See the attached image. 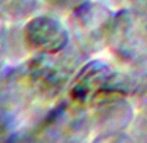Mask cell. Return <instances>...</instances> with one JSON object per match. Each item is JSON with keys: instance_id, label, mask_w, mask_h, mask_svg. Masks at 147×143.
<instances>
[{"instance_id": "1", "label": "cell", "mask_w": 147, "mask_h": 143, "mask_svg": "<svg viewBox=\"0 0 147 143\" xmlns=\"http://www.w3.org/2000/svg\"><path fill=\"white\" fill-rule=\"evenodd\" d=\"M107 48L122 66L147 65V12L131 7L115 12Z\"/></svg>"}, {"instance_id": "2", "label": "cell", "mask_w": 147, "mask_h": 143, "mask_svg": "<svg viewBox=\"0 0 147 143\" xmlns=\"http://www.w3.org/2000/svg\"><path fill=\"white\" fill-rule=\"evenodd\" d=\"M115 12L102 0H90L68 14L70 40L86 57L107 48Z\"/></svg>"}, {"instance_id": "3", "label": "cell", "mask_w": 147, "mask_h": 143, "mask_svg": "<svg viewBox=\"0 0 147 143\" xmlns=\"http://www.w3.org/2000/svg\"><path fill=\"white\" fill-rule=\"evenodd\" d=\"M92 135L87 105L69 98L60 99L33 130V140L43 142H83Z\"/></svg>"}, {"instance_id": "4", "label": "cell", "mask_w": 147, "mask_h": 143, "mask_svg": "<svg viewBox=\"0 0 147 143\" xmlns=\"http://www.w3.org/2000/svg\"><path fill=\"white\" fill-rule=\"evenodd\" d=\"M91 139L95 142H134L129 129L137 113L130 98L120 94H106L89 105Z\"/></svg>"}, {"instance_id": "5", "label": "cell", "mask_w": 147, "mask_h": 143, "mask_svg": "<svg viewBox=\"0 0 147 143\" xmlns=\"http://www.w3.org/2000/svg\"><path fill=\"white\" fill-rule=\"evenodd\" d=\"M24 31L33 55L60 52L72 43L67 22L50 11L46 13L38 12L25 21Z\"/></svg>"}, {"instance_id": "6", "label": "cell", "mask_w": 147, "mask_h": 143, "mask_svg": "<svg viewBox=\"0 0 147 143\" xmlns=\"http://www.w3.org/2000/svg\"><path fill=\"white\" fill-rule=\"evenodd\" d=\"M116 68L100 59H87L82 64L67 90L70 100L89 107L96 98L107 94Z\"/></svg>"}, {"instance_id": "7", "label": "cell", "mask_w": 147, "mask_h": 143, "mask_svg": "<svg viewBox=\"0 0 147 143\" xmlns=\"http://www.w3.org/2000/svg\"><path fill=\"white\" fill-rule=\"evenodd\" d=\"M0 52L5 63L13 65H18L33 56L24 31V22H13L9 28H5L0 36Z\"/></svg>"}, {"instance_id": "8", "label": "cell", "mask_w": 147, "mask_h": 143, "mask_svg": "<svg viewBox=\"0 0 147 143\" xmlns=\"http://www.w3.org/2000/svg\"><path fill=\"white\" fill-rule=\"evenodd\" d=\"M42 8L40 0H0V16L12 24L28 21Z\"/></svg>"}, {"instance_id": "9", "label": "cell", "mask_w": 147, "mask_h": 143, "mask_svg": "<svg viewBox=\"0 0 147 143\" xmlns=\"http://www.w3.org/2000/svg\"><path fill=\"white\" fill-rule=\"evenodd\" d=\"M87 1L90 0H40L42 7L56 14H69Z\"/></svg>"}, {"instance_id": "10", "label": "cell", "mask_w": 147, "mask_h": 143, "mask_svg": "<svg viewBox=\"0 0 147 143\" xmlns=\"http://www.w3.org/2000/svg\"><path fill=\"white\" fill-rule=\"evenodd\" d=\"M134 142H147V112L137 111L131 126L129 129Z\"/></svg>"}, {"instance_id": "11", "label": "cell", "mask_w": 147, "mask_h": 143, "mask_svg": "<svg viewBox=\"0 0 147 143\" xmlns=\"http://www.w3.org/2000/svg\"><path fill=\"white\" fill-rule=\"evenodd\" d=\"M133 104L136 105L137 111H146L147 112V69L144 70L139 86L137 87L136 92L130 98Z\"/></svg>"}, {"instance_id": "12", "label": "cell", "mask_w": 147, "mask_h": 143, "mask_svg": "<svg viewBox=\"0 0 147 143\" xmlns=\"http://www.w3.org/2000/svg\"><path fill=\"white\" fill-rule=\"evenodd\" d=\"M107 5H109L112 9L115 11H119L121 8H125V7H129V0H102Z\"/></svg>"}, {"instance_id": "13", "label": "cell", "mask_w": 147, "mask_h": 143, "mask_svg": "<svg viewBox=\"0 0 147 143\" xmlns=\"http://www.w3.org/2000/svg\"><path fill=\"white\" fill-rule=\"evenodd\" d=\"M129 7L142 12H147V0H129Z\"/></svg>"}]
</instances>
